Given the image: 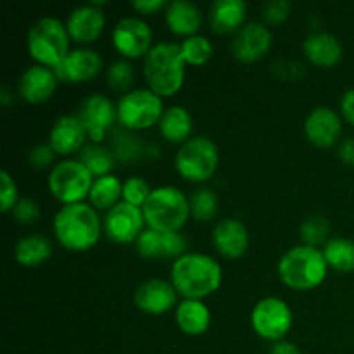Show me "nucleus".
<instances>
[{
	"instance_id": "f257e3e1",
	"label": "nucleus",
	"mask_w": 354,
	"mask_h": 354,
	"mask_svg": "<svg viewBox=\"0 0 354 354\" xmlns=\"http://www.w3.org/2000/svg\"><path fill=\"white\" fill-rule=\"evenodd\" d=\"M221 266L204 252H185L171 266V283L185 299H203L220 287Z\"/></svg>"
},
{
	"instance_id": "f03ea898",
	"label": "nucleus",
	"mask_w": 354,
	"mask_h": 354,
	"mask_svg": "<svg viewBox=\"0 0 354 354\" xmlns=\"http://www.w3.org/2000/svg\"><path fill=\"white\" fill-rule=\"evenodd\" d=\"M57 241L69 251H86L100 237V218L86 203L64 204L54 216Z\"/></svg>"
},
{
	"instance_id": "7ed1b4c3",
	"label": "nucleus",
	"mask_w": 354,
	"mask_h": 354,
	"mask_svg": "<svg viewBox=\"0 0 354 354\" xmlns=\"http://www.w3.org/2000/svg\"><path fill=\"white\" fill-rule=\"evenodd\" d=\"M144 75L152 92L166 97L178 92L185 80V61L180 44L158 41L144 59Z\"/></svg>"
},
{
	"instance_id": "20e7f679",
	"label": "nucleus",
	"mask_w": 354,
	"mask_h": 354,
	"mask_svg": "<svg viewBox=\"0 0 354 354\" xmlns=\"http://www.w3.org/2000/svg\"><path fill=\"white\" fill-rule=\"evenodd\" d=\"M328 263L324 251L301 244L289 249L279 261V275L286 286L296 290L318 287L327 277Z\"/></svg>"
},
{
	"instance_id": "39448f33",
	"label": "nucleus",
	"mask_w": 354,
	"mask_h": 354,
	"mask_svg": "<svg viewBox=\"0 0 354 354\" xmlns=\"http://www.w3.org/2000/svg\"><path fill=\"white\" fill-rule=\"evenodd\" d=\"M145 223L159 232H178L190 214V203L185 194L171 185L158 187L142 206Z\"/></svg>"
},
{
	"instance_id": "423d86ee",
	"label": "nucleus",
	"mask_w": 354,
	"mask_h": 354,
	"mask_svg": "<svg viewBox=\"0 0 354 354\" xmlns=\"http://www.w3.org/2000/svg\"><path fill=\"white\" fill-rule=\"evenodd\" d=\"M28 50L41 66L54 69L61 64L69 50V33L66 24L52 16L40 17L28 33Z\"/></svg>"
},
{
	"instance_id": "0eeeda50",
	"label": "nucleus",
	"mask_w": 354,
	"mask_h": 354,
	"mask_svg": "<svg viewBox=\"0 0 354 354\" xmlns=\"http://www.w3.org/2000/svg\"><path fill=\"white\" fill-rule=\"evenodd\" d=\"M93 185V175L80 159H64L48 173L52 196L64 204L83 203Z\"/></svg>"
},
{
	"instance_id": "6e6552de",
	"label": "nucleus",
	"mask_w": 354,
	"mask_h": 354,
	"mask_svg": "<svg viewBox=\"0 0 354 354\" xmlns=\"http://www.w3.org/2000/svg\"><path fill=\"white\" fill-rule=\"evenodd\" d=\"M220 154L211 138H189L175 156L176 171L190 182H204L216 171Z\"/></svg>"
},
{
	"instance_id": "1a4fd4ad",
	"label": "nucleus",
	"mask_w": 354,
	"mask_h": 354,
	"mask_svg": "<svg viewBox=\"0 0 354 354\" xmlns=\"http://www.w3.org/2000/svg\"><path fill=\"white\" fill-rule=\"evenodd\" d=\"M165 107L161 95L151 88H135L123 93L118 102V120L128 130H145L159 123Z\"/></svg>"
},
{
	"instance_id": "9d476101",
	"label": "nucleus",
	"mask_w": 354,
	"mask_h": 354,
	"mask_svg": "<svg viewBox=\"0 0 354 354\" xmlns=\"http://www.w3.org/2000/svg\"><path fill=\"white\" fill-rule=\"evenodd\" d=\"M251 324L259 337L277 342L292 327V311L280 297H265L252 308Z\"/></svg>"
},
{
	"instance_id": "9b49d317",
	"label": "nucleus",
	"mask_w": 354,
	"mask_h": 354,
	"mask_svg": "<svg viewBox=\"0 0 354 354\" xmlns=\"http://www.w3.org/2000/svg\"><path fill=\"white\" fill-rule=\"evenodd\" d=\"M144 211L142 207L121 201L107 211L104 218V232L107 237L120 244H128L140 237L144 232Z\"/></svg>"
},
{
	"instance_id": "f8f14e48",
	"label": "nucleus",
	"mask_w": 354,
	"mask_h": 354,
	"mask_svg": "<svg viewBox=\"0 0 354 354\" xmlns=\"http://www.w3.org/2000/svg\"><path fill=\"white\" fill-rule=\"evenodd\" d=\"M113 44L124 57L135 59L147 55L152 48L151 26L137 16L123 17L113 30Z\"/></svg>"
},
{
	"instance_id": "ddd939ff",
	"label": "nucleus",
	"mask_w": 354,
	"mask_h": 354,
	"mask_svg": "<svg viewBox=\"0 0 354 354\" xmlns=\"http://www.w3.org/2000/svg\"><path fill=\"white\" fill-rule=\"evenodd\" d=\"M78 116L85 123L88 137L93 142H100L118 118V106L104 93H92L83 100Z\"/></svg>"
},
{
	"instance_id": "4468645a",
	"label": "nucleus",
	"mask_w": 354,
	"mask_h": 354,
	"mask_svg": "<svg viewBox=\"0 0 354 354\" xmlns=\"http://www.w3.org/2000/svg\"><path fill=\"white\" fill-rule=\"evenodd\" d=\"M85 123L78 114H62L54 121L48 133V144L61 156H69L85 147L86 140Z\"/></svg>"
},
{
	"instance_id": "2eb2a0df",
	"label": "nucleus",
	"mask_w": 354,
	"mask_h": 354,
	"mask_svg": "<svg viewBox=\"0 0 354 354\" xmlns=\"http://www.w3.org/2000/svg\"><path fill=\"white\" fill-rule=\"evenodd\" d=\"M187 239L180 232H159L145 228L137 239L138 254L149 259L180 258L185 254Z\"/></svg>"
},
{
	"instance_id": "dca6fc26",
	"label": "nucleus",
	"mask_w": 354,
	"mask_h": 354,
	"mask_svg": "<svg viewBox=\"0 0 354 354\" xmlns=\"http://www.w3.org/2000/svg\"><path fill=\"white\" fill-rule=\"evenodd\" d=\"M270 45H272V33L268 28L258 21H251L235 33L232 50L239 61L252 62L261 59L270 50Z\"/></svg>"
},
{
	"instance_id": "f3484780",
	"label": "nucleus",
	"mask_w": 354,
	"mask_h": 354,
	"mask_svg": "<svg viewBox=\"0 0 354 354\" xmlns=\"http://www.w3.org/2000/svg\"><path fill=\"white\" fill-rule=\"evenodd\" d=\"M102 64L104 61L99 52L88 47H78L69 52L68 57L55 66L54 71L57 78L64 82H86L99 75Z\"/></svg>"
},
{
	"instance_id": "a211bd4d",
	"label": "nucleus",
	"mask_w": 354,
	"mask_h": 354,
	"mask_svg": "<svg viewBox=\"0 0 354 354\" xmlns=\"http://www.w3.org/2000/svg\"><path fill=\"white\" fill-rule=\"evenodd\" d=\"M104 24H106V16L95 2L75 7L66 21L69 37L80 44H90L97 40L102 33Z\"/></svg>"
},
{
	"instance_id": "6ab92c4d",
	"label": "nucleus",
	"mask_w": 354,
	"mask_h": 354,
	"mask_svg": "<svg viewBox=\"0 0 354 354\" xmlns=\"http://www.w3.org/2000/svg\"><path fill=\"white\" fill-rule=\"evenodd\" d=\"M176 294L178 292L173 287V283L162 279H151L137 287L133 301L138 310L151 315H161L175 306Z\"/></svg>"
},
{
	"instance_id": "aec40b11",
	"label": "nucleus",
	"mask_w": 354,
	"mask_h": 354,
	"mask_svg": "<svg viewBox=\"0 0 354 354\" xmlns=\"http://www.w3.org/2000/svg\"><path fill=\"white\" fill-rule=\"evenodd\" d=\"M342 131V121L330 107L318 106L304 121V133L318 147H330L337 142Z\"/></svg>"
},
{
	"instance_id": "412c9836",
	"label": "nucleus",
	"mask_w": 354,
	"mask_h": 354,
	"mask_svg": "<svg viewBox=\"0 0 354 354\" xmlns=\"http://www.w3.org/2000/svg\"><path fill=\"white\" fill-rule=\"evenodd\" d=\"M57 83L59 78L54 69L47 68V66L35 64L24 69L19 83H17V90H19V95L24 100L31 104H38L45 102L55 92Z\"/></svg>"
},
{
	"instance_id": "4be33fe9",
	"label": "nucleus",
	"mask_w": 354,
	"mask_h": 354,
	"mask_svg": "<svg viewBox=\"0 0 354 354\" xmlns=\"http://www.w3.org/2000/svg\"><path fill=\"white\" fill-rule=\"evenodd\" d=\"M213 242L223 256L239 258L249 248V232L237 218H225L213 228Z\"/></svg>"
},
{
	"instance_id": "5701e85b",
	"label": "nucleus",
	"mask_w": 354,
	"mask_h": 354,
	"mask_svg": "<svg viewBox=\"0 0 354 354\" xmlns=\"http://www.w3.org/2000/svg\"><path fill=\"white\" fill-rule=\"evenodd\" d=\"M304 54L313 64L320 68H330L342 57V45L335 35L328 31H315L308 35L303 44Z\"/></svg>"
},
{
	"instance_id": "b1692460",
	"label": "nucleus",
	"mask_w": 354,
	"mask_h": 354,
	"mask_svg": "<svg viewBox=\"0 0 354 354\" xmlns=\"http://www.w3.org/2000/svg\"><path fill=\"white\" fill-rule=\"evenodd\" d=\"M248 3L244 0H216L209 9V24L216 33H237L245 24Z\"/></svg>"
},
{
	"instance_id": "393cba45",
	"label": "nucleus",
	"mask_w": 354,
	"mask_h": 354,
	"mask_svg": "<svg viewBox=\"0 0 354 354\" xmlns=\"http://www.w3.org/2000/svg\"><path fill=\"white\" fill-rule=\"evenodd\" d=\"M166 23L173 33L192 37L203 24V12L190 0H171L166 7Z\"/></svg>"
},
{
	"instance_id": "a878e982",
	"label": "nucleus",
	"mask_w": 354,
	"mask_h": 354,
	"mask_svg": "<svg viewBox=\"0 0 354 354\" xmlns=\"http://www.w3.org/2000/svg\"><path fill=\"white\" fill-rule=\"evenodd\" d=\"M176 324L189 335H201L209 328L211 311L201 299H183L176 306Z\"/></svg>"
},
{
	"instance_id": "bb28decb",
	"label": "nucleus",
	"mask_w": 354,
	"mask_h": 354,
	"mask_svg": "<svg viewBox=\"0 0 354 354\" xmlns=\"http://www.w3.org/2000/svg\"><path fill=\"white\" fill-rule=\"evenodd\" d=\"M158 124L162 137L169 142H176V144L180 142L185 144L194 128L192 116L183 106H169L168 109H165Z\"/></svg>"
},
{
	"instance_id": "cd10ccee",
	"label": "nucleus",
	"mask_w": 354,
	"mask_h": 354,
	"mask_svg": "<svg viewBox=\"0 0 354 354\" xmlns=\"http://www.w3.org/2000/svg\"><path fill=\"white\" fill-rule=\"evenodd\" d=\"M52 254V244L45 235L30 234L17 241L14 256L23 266H38Z\"/></svg>"
},
{
	"instance_id": "c85d7f7f",
	"label": "nucleus",
	"mask_w": 354,
	"mask_h": 354,
	"mask_svg": "<svg viewBox=\"0 0 354 354\" xmlns=\"http://www.w3.org/2000/svg\"><path fill=\"white\" fill-rule=\"evenodd\" d=\"M123 196V183L118 176L106 175L93 180V185L90 189V203L97 209H107L118 204V199Z\"/></svg>"
},
{
	"instance_id": "c756f323",
	"label": "nucleus",
	"mask_w": 354,
	"mask_h": 354,
	"mask_svg": "<svg viewBox=\"0 0 354 354\" xmlns=\"http://www.w3.org/2000/svg\"><path fill=\"white\" fill-rule=\"evenodd\" d=\"M324 256L328 266L337 272H354V242L344 237H334L325 244Z\"/></svg>"
},
{
	"instance_id": "7c9ffc66",
	"label": "nucleus",
	"mask_w": 354,
	"mask_h": 354,
	"mask_svg": "<svg viewBox=\"0 0 354 354\" xmlns=\"http://www.w3.org/2000/svg\"><path fill=\"white\" fill-rule=\"evenodd\" d=\"M80 154V161L88 168V171L92 173L93 176H106L111 175V169H113L114 165V156L109 149L102 147V145H85Z\"/></svg>"
},
{
	"instance_id": "2f4dec72",
	"label": "nucleus",
	"mask_w": 354,
	"mask_h": 354,
	"mask_svg": "<svg viewBox=\"0 0 354 354\" xmlns=\"http://www.w3.org/2000/svg\"><path fill=\"white\" fill-rule=\"evenodd\" d=\"M182 47V55L185 64H194L201 66L204 62H207L213 55V44L207 40L203 35H192V37H187L185 40L180 44Z\"/></svg>"
},
{
	"instance_id": "473e14b6",
	"label": "nucleus",
	"mask_w": 354,
	"mask_h": 354,
	"mask_svg": "<svg viewBox=\"0 0 354 354\" xmlns=\"http://www.w3.org/2000/svg\"><path fill=\"white\" fill-rule=\"evenodd\" d=\"M190 213L196 220L207 221L216 214L218 209V197L214 190L211 189H199L192 194L189 199Z\"/></svg>"
},
{
	"instance_id": "72a5a7b5",
	"label": "nucleus",
	"mask_w": 354,
	"mask_h": 354,
	"mask_svg": "<svg viewBox=\"0 0 354 354\" xmlns=\"http://www.w3.org/2000/svg\"><path fill=\"white\" fill-rule=\"evenodd\" d=\"M299 232L304 244L317 248L318 244H322L327 239L330 227H328V221L324 216H310L301 223Z\"/></svg>"
},
{
	"instance_id": "f704fd0d",
	"label": "nucleus",
	"mask_w": 354,
	"mask_h": 354,
	"mask_svg": "<svg viewBox=\"0 0 354 354\" xmlns=\"http://www.w3.org/2000/svg\"><path fill=\"white\" fill-rule=\"evenodd\" d=\"M135 80V71L131 62H128L127 59H120V61H114L113 64L107 69V82L109 86H113L114 90L121 92V90H128L131 86Z\"/></svg>"
},
{
	"instance_id": "c9c22d12",
	"label": "nucleus",
	"mask_w": 354,
	"mask_h": 354,
	"mask_svg": "<svg viewBox=\"0 0 354 354\" xmlns=\"http://www.w3.org/2000/svg\"><path fill=\"white\" fill-rule=\"evenodd\" d=\"M151 192V187L142 176H130L123 183V201L133 204V206H144Z\"/></svg>"
},
{
	"instance_id": "e433bc0d",
	"label": "nucleus",
	"mask_w": 354,
	"mask_h": 354,
	"mask_svg": "<svg viewBox=\"0 0 354 354\" xmlns=\"http://www.w3.org/2000/svg\"><path fill=\"white\" fill-rule=\"evenodd\" d=\"M17 203V185L7 171H0V209L3 213L12 209Z\"/></svg>"
},
{
	"instance_id": "4c0bfd02",
	"label": "nucleus",
	"mask_w": 354,
	"mask_h": 354,
	"mask_svg": "<svg viewBox=\"0 0 354 354\" xmlns=\"http://www.w3.org/2000/svg\"><path fill=\"white\" fill-rule=\"evenodd\" d=\"M12 216L19 223H33V221L40 218V206L33 199H30V197H23L12 207Z\"/></svg>"
},
{
	"instance_id": "58836bf2",
	"label": "nucleus",
	"mask_w": 354,
	"mask_h": 354,
	"mask_svg": "<svg viewBox=\"0 0 354 354\" xmlns=\"http://www.w3.org/2000/svg\"><path fill=\"white\" fill-rule=\"evenodd\" d=\"M55 154H57V152L54 151V147H52L50 144H38L30 151L28 161H30V165L33 166L35 169H44L54 162Z\"/></svg>"
},
{
	"instance_id": "ea45409f",
	"label": "nucleus",
	"mask_w": 354,
	"mask_h": 354,
	"mask_svg": "<svg viewBox=\"0 0 354 354\" xmlns=\"http://www.w3.org/2000/svg\"><path fill=\"white\" fill-rule=\"evenodd\" d=\"M290 3L287 0H270L263 6V17L270 23H282L289 16Z\"/></svg>"
},
{
	"instance_id": "a19ab883",
	"label": "nucleus",
	"mask_w": 354,
	"mask_h": 354,
	"mask_svg": "<svg viewBox=\"0 0 354 354\" xmlns=\"http://www.w3.org/2000/svg\"><path fill=\"white\" fill-rule=\"evenodd\" d=\"M131 6L142 14H154L161 10L162 7H168L166 6V0H133Z\"/></svg>"
},
{
	"instance_id": "79ce46f5",
	"label": "nucleus",
	"mask_w": 354,
	"mask_h": 354,
	"mask_svg": "<svg viewBox=\"0 0 354 354\" xmlns=\"http://www.w3.org/2000/svg\"><path fill=\"white\" fill-rule=\"evenodd\" d=\"M341 109H342V113H344L346 120H348L349 123L354 127V88L348 90V92L342 95Z\"/></svg>"
},
{
	"instance_id": "37998d69",
	"label": "nucleus",
	"mask_w": 354,
	"mask_h": 354,
	"mask_svg": "<svg viewBox=\"0 0 354 354\" xmlns=\"http://www.w3.org/2000/svg\"><path fill=\"white\" fill-rule=\"evenodd\" d=\"M339 154H341V159L346 165L354 166V138H348V140L342 142Z\"/></svg>"
},
{
	"instance_id": "c03bdc74",
	"label": "nucleus",
	"mask_w": 354,
	"mask_h": 354,
	"mask_svg": "<svg viewBox=\"0 0 354 354\" xmlns=\"http://www.w3.org/2000/svg\"><path fill=\"white\" fill-rule=\"evenodd\" d=\"M270 354H301V351L296 344H292V342L277 341L275 344L272 346V349H270Z\"/></svg>"
},
{
	"instance_id": "a18cd8bd",
	"label": "nucleus",
	"mask_w": 354,
	"mask_h": 354,
	"mask_svg": "<svg viewBox=\"0 0 354 354\" xmlns=\"http://www.w3.org/2000/svg\"><path fill=\"white\" fill-rule=\"evenodd\" d=\"M10 95H9V88L7 86H2L0 88V104H3V106H9L10 104Z\"/></svg>"
}]
</instances>
